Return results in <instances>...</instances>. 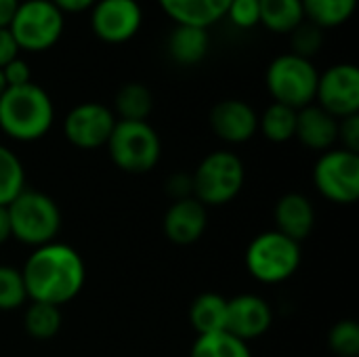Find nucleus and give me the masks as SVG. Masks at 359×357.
Returning a JSON list of instances; mask_svg holds the SVG:
<instances>
[{
  "mask_svg": "<svg viewBox=\"0 0 359 357\" xmlns=\"http://www.w3.org/2000/svg\"><path fill=\"white\" fill-rule=\"evenodd\" d=\"M343 149L359 154V114L339 120V141Z\"/></svg>",
  "mask_w": 359,
  "mask_h": 357,
  "instance_id": "obj_32",
  "label": "nucleus"
},
{
  "mask_svg": "<svg viewBox=\"0 0 359 357\" xmlns=\"http://www.w3.org/2000/svg\"><path fill=\"white\" fill-rule=\"evenodd\" d=\"M21 0H0V27H8Z\"/></svg>",
  "mask_w": 359,
  "mask_h": 357,
  "instance_id": "obj_37",
  "label": "nucleus"
},
{
  "mask_svg": "<svg viewBox=\"0 0 359 357\" xmlns=\"http://www.w3.org/2000/svg\"><path fill=\"white\" fill-rule=\"evenodd\" d=\"M210 32L196 25H175L166 38L168 57L183 67L202 63L210 53Z\"/></svg>",
  "mask_w": 359,
  "mask_h": 357,
  "instance_id": "obj_19",
  "label": "nucleus"
},
{
  "mask_svg": "<svg viewBox=\"0 0 359 357\" xmlns=\"http://www.w3.org/2000/svg\"><path fill=\"white\" fill-rule=\"evenodd\" d=\"M175 25H196L208 29L227 15L231 0H156Z\"/></svg>",
  "mask_w": 359,
  "mask_h": 357,
  "instance_id": "obj_18",
  "label": "nucleus"
},
{
  "mask_svg": "<svg viewBox=\"0 0 359 357\" xmlns=\"http://www.w3.org/2000/svg\"><path fill=\"white\" fill-rule=\"evenodd\" d=\"M324 36H326L324 29H320L318 25H313L305 19L299 27H294L288 34V38H290V50L288 53L299 55L303 59H313L324 46Z\"/></svg>",
  "mask_w": 359,
  "mask_h": 357,
  "instance_id": "obj_29",
  "label": "nucleus"
},
{
  "mask_svg": "<svg viewBox=\"0 0 359 357\" xmlns=\"http://www.w3.org/2000/svg\"><path fill=\"white\" fill-rule=\"evenodd\" d=\"M2 76L6 80V86H23V84L32 82V67L19 55V57H15L11 63H6L2 67Z\"/></svg>",
  "mask_w": 359,
  "mask_h": 357,
  "instance_id": "obj_33",
  "label": "nucleus"
},
{
  "mask_svg": "<svg viewBox=\"0 0 359 357\" xmlns=\"http://www.w3.org/2000/svg\"><path fill=\"white\" fill-rule=\"evenodd\" d=\"M19 55H21V50H19L13 34L8 32V27H0V69Z\"/></svg>",
  "mask_w": 359,
  "mask_h": 357,
  "instance_id": "obj_35",
  "label": "nucleus"
},
{
  "mask_svg": "<svg viewBox=\"0 0 359 357\" xmlns=\"http://www.w3.org/2000/svg\"><path fill=\"white\" fill-rule=\"evenodd\" d=\"M189 324L198 337L223 332L227 326V299L219 292H202L189 305Z\"/></svg>",
  "mask_w": 359,
  "mask_h": 357,
  "instance_id": "obj_20",
  "label": "nucleus"
},
{
  "mask_svg": "<svg viewBox=\"0 0 359 357\" xmlns=\"http://www.w3.org/2000/svg\"><path fill=\"white\" fill-rule=\"evenodd\" d=\"M316 105L337 120L359 114V69L353 63H334L318 78Z\"/></svg>",
  "mask_w": 359,
  "mask_h": 357,
  "instance_id": "obj_12",
  "label": "nucleus"
},
{
  "mask_svg": "<svg viewBox=\"0 0 359 357\" xmlns=\"http://www.w3.org/2000/svg\"><path fill=\"white\" fill-rule=\"evenodd\" d=\"M273 219H276V231L301 244L311 236L316 227V208L305 194L288 191L276 202Z\"/></svg>",
  "mask_w": 359,
  "mask_h": 357,
  "instance_id": "obj_16",
  "label": "nucleus"
},
{
  "mask_svg": "<svg viewBox=\"0 0 359 357\" xmlns=\"http://www.w3.org/2000/svg\"><path fill=\"white\" fill-rule=\"evenodd\" d=\"M25 187V166L21 158L0 143V206H8Z\"/></svg>",
  "mask_w": 359,
  "mask_h": 357,
  "instance_id": "obj_27",
  "label": "nucleus"
},
{
  "mask_svg": "<svg viewBox=\"0 0 359 357\" xmlns=\"http://www.w3.org/2000/svg\"><path fill=\"white\" fill-rule=\"evenodd\" d=\"M294 139L301 141L307 149L328 151L339 141V120L324 112L320 105L311 103L297 112V130Z\"/></svg>",
  "mask_w": 359,
  "mask_h": 357,
  "instance_id": "obj_17",
  "label": "nucleus"
},
{
  "mask_svg": "<svg viewBox=\"0 0 359 357\" xmlns=\"http://www.w3.org/2000/svg\"><path fill=\"white\" fill-rule=\"evenodd\" d=\"M63 15H82L93 8L97 0H50Z\"/></svg>",
  "mask_w": 359,
  "mask_h": 357,
  "instance_id": "obj_36",
  "label": "nucleus"
},
{
  "mask_svg": "<svg viewBox=\"0 0 359 357\" xmlns=\"http://www.w3.org/2000/svg\"><path fill=\"white\" fill-rule=\"evenodd\" d=\"M143 19L139 0H97L88 11L90 32L105 44L130 42L141 32Z\"/></svg>",
  "mask_w": 359,
  "mask_h": 357,
  "instance_id": "obj_10",
  "label": "nucleus"
},
{
  "mask_svg": "<svg viewBox=\"0 0 359 357\" xmlns=\"http://www.w3.org/2000/svg\"><path fill=\"white\" fill-rule=\"evenodd\" d=\"M194 198L206 208H219L233 202L246 183V166L242 158L229 149H217L202 158L191 173Z\"/></svg>",
  "mask_w": 359,
  "mask_h": 357,
  "instance_id": "obj_4",
  "label": "nucleus"
},
{
  "mask_svg": "<svg viewBox=\"0 0 359 357\" xmlns=\"http://www.w3.org/2000/svg\"><path fill=\"white\" fill-rule=\"evenodd\" d=\"M318 78L320 72L311 59L282 53L269 61L265 72V86L273 103H282L299 112L316 103Z\"/></svg>",
  "mask_w": 359,
  "mask_h": 357,
  "instance_id": "obj_6",
  "label": "nucleus"
},
{
  "mask_svg": "<svg viewBox=\"0 0 359 357\" xmlns=\"http://www.w3.org/2000/svg\"><path fill=\"white\" fill-rule=\"evenodd\" d=\"M313 185L332 204H355L359 198V154L343 147L324 151L313 166Z\"/></svg>",
  "mask_w": 359,
  "mask_h": 357,
  "instance_id": "obj_9",
  "label": "nucleus"
},
{
  "mask_svg": "<svg viewBox=\"0 0 359 357\" xmlns=\"http://www.w3.org/2000/svg\"><path fill=\"white\" fill-rule=\"evenodd\" d=\"M225 19L240 29L257 27L259 25V0H231L227 6Z\"/></svg>",
  "mask_w": 359,
  "mask_h": 357,
  "instance_id": "obj_31",
  "label": "nucleus"
},
{
  "mask_svg": "<svg viewBox=\"0 0 359 357\" xmlns=\"http://www.w3.org/2000/svg\"><path fill=\"white\" fill-rule=\"evenodd\" d=\"M259 130L269 143L280 145L292 141L297 130V109L282 103L267 105L259 116Z\"/></svg>",
  "mask_w": 359,
  "mask_h": 357,
  "instance_id": "obj_24",
  "label": "nucleus"
},
{
  "mask_svg": "<svg viewBox=\"0 0 359 357\" xmlns=\"http://www.w3.org/2000/svg\"><path fill=\"white\" fill-rule=\"evenodd\" d=\"M301 2H303L305 19L324 32L345 25L358 8V0H301Z\"/></svg>",
  "mask_w": 359,
  "mask_h": 357,
  "instance_id": "obj_23",
  "label": "nucleus"
},
{
  "mask_svg": "<svg viewBox=\"0 0 359 357\" xmlns=\"http://www.w3.org/2000/svg\"><path fill=\"white\" fill-rule=\"evenodd\" d=\"M166 194L172 198V202L177 200H185V198H194V181L189 173H175L166 179Z\"/></svg>",
  "mask_w": 359,
  "mask_h": 357,
  "instance_id": "obj_34",
  "label": "nucleus"
},
{
  "mask_svg": "<svg viewBox=\"0 0 359 357\" xmlns=\"http://www.w3.org/2000/svg\"><path fill=\"white\" fill-rule=\"evenodd\" d=\"M27 301L21 269L0 263V311H17Z\"/></svg>",
  "mask_w": 359,
  "mask_h": 357,
  "instance_id": "obj_28",
  "label": "nucleus"
},
{
  "mask_svg": "<svg viewBox=\"0 0 359 357\" xmlns=\"http://www.w3.org/2000/svg\"><path fill=\"white\" fill-rule=\"evenodd\" d=\"M189 357H252L248 343L236 339L227 330L196 337Z\"/></svg>",
  "mask_w": 359,
  "mask_h": 357,
  "instance_id": "obj_26",
  "label": "nucleus"
},
{
  "mask_svg": "<svg viewBox=\"0 0 359 357\" xmlns=\"http://www.w3.org/2000/svg\"><path fill=\"white\" fill-rule=\"evenodd\" d=\"M328 347L337 357H359V324L355 320H341L330 328Z\"/></svg>",
  "mask_w": 359,
  "mask_h": 357,
  "instance_id": "obj_30",
  "label": "nucleus"
},
{
  "mask_svg": "<svg viewBox=\"0 0 359 357\" xmlns=\"http://www.w3.org/2000/svg\"><path fill=\"white\" fill-rule=\"evenodd\" d=\"M208 124L221 141L242 145L259 133V114L248 101L223 99L210 109Z\"/></svg>",
  "mask_w": 359,
  "mask_h": 357,
  "instance_id": "obj_14",
  "label": "nucleus"
},
{
  "mask_svg": "<svg viewBox=\"0 0 359 357\" xmlns=\"http://www.w3.org/2000/svg\"><path fill=\"white\" fill-rule=\"evenodd\" d=\"M105 147L111 162L128 175H145L162 158L160 135L147 120H118Z\"/></svg>",
  "mask_w": 359,
  "mask_h": 357,
  "instance_id": "obj_5",
  "label": "nucleus"
},
{
  "mask_svg": "<svg viewBox=\"0 0 359 357\" xmlns=\"http://www.w3.org/2000/svg\"><path fill=\"white\" fill-rule=\"evenodd\" d=\"M8 32L21 53H46L65 32V15L50 0H21Z\"/></svg>",
  "mask_w": 359,
  "mask_h": 357,
  "instance_id": "obj_8",
  "label": "nucleus"
},
{
  "mask_svg": "<svg viewBox=\"0 0 359 357\" xmlns=\"http://www.w3.org/2000/svg\"><path fill=\"white\" fill-rule=\"evenodd\" d=\"M11 240V223H8V213L6 206H0V246Z\"/></svg>",
  "mask_w": 359,
  "mask_h": 357,
  "instance_id": "obj_38",
  "label": "nucleus"
},
{
  "mask_svg": "<svg viewBox=\"0 0 359 357\" xmlns=\"http://www.w3.org/2000/svg\"><path fill=\"white\" fill-rule=\"evenodd\" d=\"M8 86H6V80H4V76H2V69H0V97L4 95V90H6Z\"/></svg>",
  "mask_w": 359,
  "mask_h": 357,
  "instance_id": "obj_39",
  "label": "nucleus"
},
{
  "mask_svg": "<svg viewBox=\"0 0 359 357\" xmlns=\"http://www.w3.org/2000/svg\"><path fill=\"white\" fill-rule=\"evenodd\" d=\"M55 124V103L36 82L8 86L0 97V130L11 141L34 143L44 139Z\"/></svg>",
  "mask_w": 359,
  "mask_h": 357,
  "instance_id": "obj_2",
  "label": "nucleus"
},
{
  "mask_svg": "<svg viewBox=\"0 0 359 357\" xmlns=\"http://www.w3.org/2000/svg\"><path fill=\"white\" fill-rule=\"evenodd\" d=\"M301 244L284 234L269 229L255 236L246 248L244 263L248 274L261 284H282L301 267Z\"/></svg>",
  "mask_w": 359,
  "mask_h": 357,
  "instance_id": "obj_7",
  "label": "nucleus"
},
{
  "mask_svg": "<svg viewBox=\"0 0 359 357\" xmlns=\"http://www.w3.org/2000/svg\"><path fill=\"white\" fill-rule=\"evenodd\" d=\"M273 324L271 305L259 295H238L227 299V326L225 330L236 339L250 343L269 332Z\"/></svg>",
  "mask_w": 359,
  "mask_h": 357,
  "instance_id": "obj_13",
  "label": "nucleus"
},
{
  "mask_svg": "<svg viewBox=\"0 0 359 357\" xmlns=\"http://www.w3.org/2000/svg\"><path fill=\"white\" fill-rule=\"evenodd\" d=\"M11 238L19 244L38 248L57 240L63 219L59 204L44 191L23 189L8 206Z\"/></svg>",
  "mask_w": 359,
  "mask_h": 357,
  "instance_id": "obj_3",
  "label": "nucleus"
},
{
  "mask_svg": "<svg viewBox=\"0 0 359 357\" xmlns=\"http://www.w3.org/2000/svg\"><path fill=\"white\" fill-rule=\"evenodd\" d=\"M27 299L61 307L74 301L86 284V265L76 248L50 242L32 250L21 267Z\"/></svg>",
  "mask_w": 359,
  "mask_h": 357,
  "instance_id": "obj_1",
  "label": "nucleus"
},
{
  "mask_svg": "<svg viewBox=\"0 0 359 357\" xmlns=\"http://www.w3.org/2000/svg\"><path fill=\"white\" fill-rule=\"evenodd\" d=\"M111 112L116 114L118 120H147L149 114L154 112V95L141 82H126L118 88Z\"/></svg>",
  "mask_w": 359,
  "mask_h": 357,
  "instance_id": "obj_22",
  "label": "nucleus"
},
{
  "mask_svg": "<svg viewBox=\"0 0 359 357\" xmlns=\"http://www.w3.org/2000/svg\"><path fill=\"white\" fill-rule=\"evenodd\" d=\"M118 118L105 103L84 101L74 105L63 118V137L69 145L90 151L107 145Z\"/></svg>",
  "mask_w": 359,
  "mask_h": 357,
  "instance_id": "obj_11",
  "label": "nucleus"
},
{
  "mask_svg": "<svg viewBox=\"0 0 359 357\" xmlns=\"http://www.w3.org/2000/svg\"><path fill=\"white\" fill-rule=\"evenodd\" d=\"M63 324L61 307L46 303H32L23 311V328L34 341H50L59 335Z\"/></svg>",
  "mask_w": 359,
  "mask_h": 357,
  "instance_id": "obj_25",
  "label": "nucleus"
},
{
  "mask_svg": "<svg viewBox=\"0 0 359 357\" xmlns=\"http://www.w3.org/2000/svg\"><path fill=\"white\" fill-rule=\"evenodd\" d=\"M305 21L301 0H259V23L280 36H288Z\"/></svg>",
  "mask_w": 359,
  "mask_h": 357,
  "instance_id": "obj_21",
  "label": "nucleus"
},
{
  "mask_svg": "<svg viewBox=\"0 0 359 357\" xmlns=\"http://www.w3.org/2000/svg\"><path fill=\"white\" fill-rule=\"evenodd\" d=\"M208 227V208L196 198L177 200L164 215V236L179 246L196 244Z\"/></svg>",
  "mask_w": 359,
  "mask_h": 357,
  "instance_id": "obj_15",
  "label": "nucleus"
}]
</instances>
